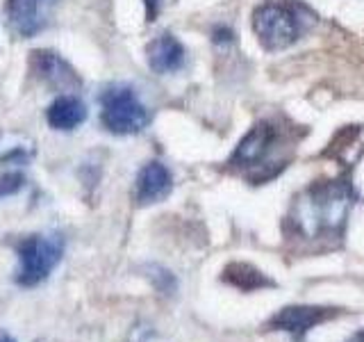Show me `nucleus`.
<instances>
[{"mask_svg":"<svg viewBox=\"0 0 364 342\" xmlns=\"http://www.w3.org/2000/svg\"><path fill=\"white\" fill-rule=\"evenodd\" d=\"M350 205V187L344 180L316 182L294 201L289 222L294 231L307 239L337 235L346 226Z\"/></svg>","mask_w":364,"mask_h":342,"instance_id":"1","label":"nucleus"},{"mask_svg":"<svg viewBox=\"0 0 364 342\" xmlns=\"http://www.w3.org/2000/svg\"><path fill=\"white\" fill-rule=\"evenodd\" d=\"M62 235H26L14 244L18 267L14 271V283L18 288H37L48 281L50 274L64 258Z\"/></svg>","mask_w":364,"mask_h":342,"instance_id":"2","label":"nucleus"},{"mask_svg":"<svg viewBox=\"0 0 364 342\" xmlns=\"http://www.w3.org/2000/svg\"><path fill=\"white\" fill-rule=\"evenodd\" d=\"M102 125L114 135H136L151 123V112L128 85H112L100 96Z\"/></svg>","mask_w":364,"mask_h":342,"instance_id":"3","label":"nucleus"},{"mask_svg":"<svg viewBox=\"0 0 364 342\" xmlns=\"http://www.w3.org/2000/svg\"><path fill=\"white\" fill-rule=\"evenodd\" d=\"M253 28L259 41L269 51L287 48V46H291L299 39V19L294 16L291 9L276 3H267L259 9H255Z\"/></svg>","mask_w":364,"mask_h":342,"instance_id":"4","label":"nucleus"},{"mask_svg":"<svg viewBox=\"0 0 364 342\" xmlns=\"http://www.w3.org/2000/svg\"><path fill=\"white\" fill-rule=\"evenodd\" d=\"M57 0H7L5 16L11 32L23 39L39 34L50 21V11Z\"/></svg>","mask_w":364,"mask_h":342,"instance_id":"5","label":"nucleus"},{"mask_svg":"<svg viewBox=\"0 0 364 342\" xmlns=\"http://www.w3.org/2000/svg\"><path fill=\"white\" fill-rule=\"evenodd\" d=\"M339 311L335 308H321V306H287L280 313L271 317L269 326L280 328L284 333H291L294 338H303L307 331L337 317Z\"/></svg>","mask_w":364,"mask_h":342,"instance_id":"6","label":"nucleus"},{"mask_svg":"<svg viewBox=\"0 0 364 342\" xmlns=\"http://www.w3.org/2000/svg\"><path fill=\"white\" fill-rule=\"evenodd\" d=\"M173 190V176L162 162H148L134 180V201L139 205H153L164 201Z\"/></svg>","mask_w":364,"mask_h":342,"instance_id":"7","label":"nucleus"},{"mask_svg":"<svg viewBox=\"0 0 364 342\" xmlns=\"http://www.w3.org/2000/svg\"><path fill=\"white\" fill-rule=\"evenodd\" d=\"M32 71L53 89H73L80 87V78L73 66L53 51H34L30 57Z\"/></svg>","mask_w":364,"mask_h":342,"instance_id":"8","label":"nucleus"},{"mask_svg":"<svg viewBox=\"0 0 364 342\" xmlns=\"http://www.w3.org/2000/svg\"><path fill=\"white\" fill-rule=\"evenodd\" d=\"M146 55H148V66L159 76L176 73L182 68V64H185V48H182V43L168 32L159 34V37H155L148 43Z\"/></svg>","mask_w":364,"mask_h":342,"instance_id":"9","label":"nucleus"},{"mask_svg":"<svg viewBox=\"0 0 364 342\" xmlns=\"http://www.w3.org/2000/svg\"><path fill=\"white\" fill-rule=\"evenodd\" d=\"M276 140V133H273L271 125L259 123L250 130L242 142H239L237 151L232 155V165L237 167H257L262 160L267 157L269 148Z\"/></svg>","mask_w":364,"mask_h":342,"instance_id":"10","label":"nucleus"},{"mask_svg":"<svg viewBox=\"0 0 364 342\" xmlns=\"http://www.w3.org/2000/svg\"><path fill=\"white\" fill-rule=\"evenodd\" d=\"M46 119H48L50 128L55 130H75L87 119V105L77 96H57L48 105Z\"/></svg>","mask_w":364,"mask_h":342,"instance_id":"11","label":"nucleus"},{"mask_svg":"<svg viewBox=\"0 0 364 342\" xmlns=\"http://www.w3.org/2000/svg\"><path fill=\"white\" fill-rule=\"evenodd\" d=\"M221 279L225 283L235 285L237 290H244V292H253V290H262V288H273V285H276L271 279H267V274H262L253 265H248V262H230V265L223 269Z\"/></svg>","mask_w":364,"mask_h":342,"instance_id":"12","label":"nucleus"},{"mask_svg":"<svg viewBox=\"0 0 364 342\" xmlns=\"http://www.w3.org/2000/svg\"><path fill=\"white\" fill-rule=\"evenodd\" d=\"M148 279H151V283L155 285V290L162 292V294H173L176 288H178L173 274H171L168 269H164V267L151 265V267H148Z\"/></svg>","mask_w":364,"mask_h":342,"instance_id":"13","label":"nucleus"},{"mask_svg":"<svg viewBox=\"0 0 364 342\" xmlns=\"http://www.w3.org/2000/svg\"><path fill=\"white\" fill-rule=\"evenodd\" d=\"M23 187H26V176L21 171H5V174H0V199L11 197V194L21 192Z\"/></svg>","mask_w":364,"mask_h":342,"instance_id":"14","label":"nucleus"},{"mask_svg":"<svg viewBox=\"0 0 364 342\" xmlns=\"http://www.w3.org/2000/svg\"><path fill=\"white\" fill-rule=\"evenodd\" d=\"M11 162L26 165L28 162V153L21 151V148H14V151H9L7 155H3V160H0V165H11Z\"/></svg>","mask_w":364,"mask_h":342,"instance_id":"15","label":"nucleus"},{"mask_svg":"<svg viewBox=\"0 0 364 342\" xmlns=\"http://www.w3.org/2000/svg\"><path fill=\"white\" fill-rule=\"evenodd\" d=\"M144 5H146V19L155 21L159 14V7H162V0H144Z\"/></svg>","mask_w":364,"mask_h":342,"instance_id":"16","label":"nucleus"},{"mask_svg":"<svg viewBox=\"0 0 364 342\" xmlns=\"http://www.w3.org/2000/svg\"><path fill=\"white\" fill-rule=\"evenodd\" d=\"M214 41H216V43H221V41H225V43H228V41H232V32H230V30H225V28H223V30L219 28V30L214 32Z\"/></svg>","mask_w":364,"mask_h":342,"instance_id":"17","label":"nucleus"},{"mask_svg":"<svg viewBox=\"0 0 364 342\" xmlns=\"http://www.w3.org/2000/svg\"><path fill=\"white\" fill-rule=\"evenodd\" d=\"M0 342H18L14 336H11L9 333V331H3V328H0Z\"/></svg>","mask_w":364,"mask_h":342,"instance_id":"18","label":"nucleus"},{"mask_svg":"<svg viewBox=\"0 0 364 342\" xmlns=\"http://www.w3.org/2000/svg\"><path fill=\"white\" fill-rule=\"evenodd\" d=\"M348 342H364V331H358V333L355 336H353Z\"/></svg>","mask_w":364,"mask_h":342,"instance_id":"19","label":"nucleus"}]
</instances>
